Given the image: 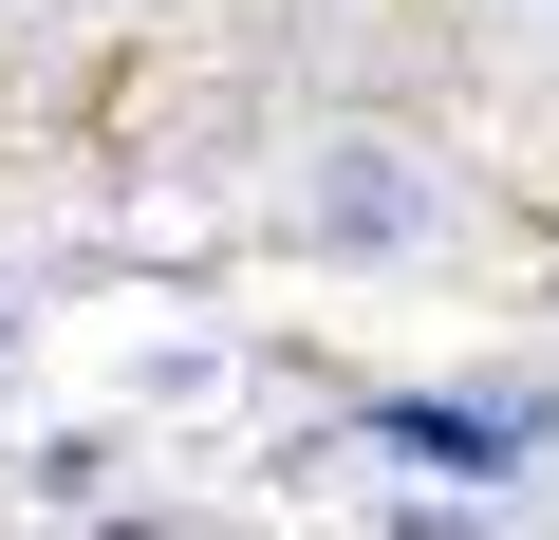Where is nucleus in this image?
<instances>
[{"label": "nucleus", "mask_w": 559, "mask_h": 540, "mask_svg": "<svg viewBox=\"0 0 559 540\" xmlns=\"http://www.w3.org/2000/svg\"><path fill=\"white\" fill-rule=\"evenodd\" d=\"M280 224H299L318 261H429V242H448V168H429L411 131H318L299 187H280Z\"/></svg>", "instance_id": "1"}, {"label": "nucleus", "mask_w": 559, "mask_h": 540, "mask_svg": "<svg viewBox=\"0 0 559 540\" xmlns=\"http://www.w3.org/2000/svg\"><path fill=\"white\" fill-rule=\"evenodd\" d=\"M373 447H411V466H448V484H522L540 447H559V392H392L373 410Z\"/></svg>", "instance_id": "2"}, {"label": "nucleus", "mask_w": 559, "mask_h": 540, "mask_svg": "<svg viewBox=\"0 0 559 540\" xmlns=\"http://www.w3.org/2000/svg\"><path fill=\"white\" fill-rule=\"evenodd\" d=\"M20 503H57V521H94V503H112V447H94V429H57V447L20 466Z\"/></svg>", "instance_id": "3"}, {"label": "nucleus", "mask_w": 559, "mask_h": 540, "mask_svg": "<svg viewBox=\"0 0 559 540\" xmlns=\"http://www.w3.org/2000/svg\"><path fill=\"white\" fill-rule=\"evenodd\" d=\"M20 355H38V299H20V280H0V373H20Z\"/></svg>", "instance_id": "4"}, {"label": "nucleus", "mask_w": 559, "mask_h": 540, "mask_svg": "<svg viewBox=\"0 0 559 540\" xmlns=\"http://www.w3.org/2000/svg\"><path fill=\"white\" fill-rule=\"evenodd\" d=\"M0 20H38V0H0Z\"/></svg>", "instance_id": "5"}]
</instances>
